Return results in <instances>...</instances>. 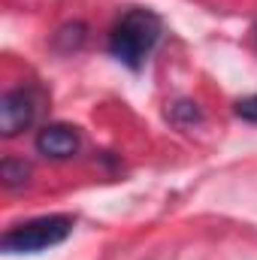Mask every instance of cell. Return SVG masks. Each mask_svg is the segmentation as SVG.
Instances as JSON below:
<instances>
[{
    "label": "cell",
    "mask_w": 257,
    "mask_h": 260,
    "mask_svg": "<svg viewBox=\"0 0 257 260\" xmlns=\"http://www.w3.org/2000/svg\"><path fill=\"white\" fill-rule=\"evenodd\" d=\"M0 176H3L6 185H21V182L27 179V164H24V160H12V157H6L3 167H0Z\"/></svg>",
    "instance_id": "cell-5"
},
{
    "label": "cell",
    "mask_w": 257,
    "mask_h": 260,
    "mask_svg": "<svg viewBox=\"0 0 257 260\" xmlns=\"http://www.w3.org/2000/svg\"><path fill=\"white\" fill-rule=\"evenodd\" d=\"M34 115H37V106H34V97L24 88L6 91L3 100H0V133L6 139L18 136L24 127H30Z\"/></svg>",
    "instance_id": "cell-3"
},
{
    "label": "cell",
    "mask_w": 257,
    "mask_h": 260,
    "mask_svg": "<svg viewBox=\"0 0 257 260\" xmlns=\"http://www.w3.org/2000/svg\"><path fill=\"white\" fill-rule=\"evenodd\" d=\"M236 115H239L242 121L257 124V94H251V97H245V100L236 103Z\"/></svg>",
    "instance_id": "cell-6"
},
{
    "label": "cell",
    "mask_w": 257,
    "mask_h": 260,
    "mask_svg": "<svg viewBox=\"0 0 257 260\" xmlns=\"http://www.w3.org/2000/svg\"><path fill=\"white\" fill-rule=\"evenodd\" d=\"M157 40H160V18L151 9H130L115 21L109 34V52L124 67L139 70L148 61Z\"/></svg>",
    "instance_id": "cell-1"
},
{
    "label": "cell",
    "mask_w": 257,
    "mask_h": 260,
    "mask_svg": "<svg viewBox=\"0 0 257 260\" xmlns=\"http://www.w3.org/2000/svg\"><path fill=\"white\" fill-rule=\"evenodd\" d=\"M70 233H73L70 215H43V218L24 221V224L6 230L0 239V248L6 254H37V251L61 245Z\"/></svg>",
    "instance_id": "cell-2"
},
{
    "label": "cell",
    "mask_w": 257,
    "mask_h": 260,
    "mask_svg": "<svg viewBox=\"0 0 257 260\" xmlns=\"http://www.w3.org/2000/svg\"><path fill=\"white\" fill-rule=\"evenodd\" d=\"M37 151L52 160H67L79 151V133L70 124H49L37 136Z\"/></svg>",
    "instance_id": "cell-4"
}]
</instances>
